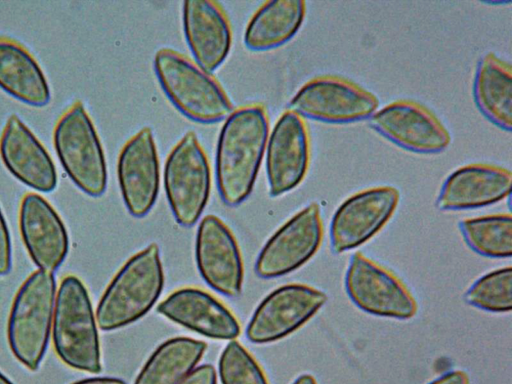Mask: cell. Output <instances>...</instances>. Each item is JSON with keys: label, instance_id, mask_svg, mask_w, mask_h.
I'll return each mask as SVG.
<instances>
[{"label": "cell", "instance_id": "6da1fadb", "mask_svg": "<svg viewBox=\"0 0 512 384\" xmlns=\"http://www.w3.org/2000/svg\"><path fill=\"white\" fill-rule=\"evenodd\" d=\"M268 137L267 111L261 104L242 106L226 118L215 161L217 188L225 205L238 206L252 192Z\"/></svg>", "mask_w": 512, "mask_h": 384}, {"label": "cell", "instance_id": "7a4b0ae2", "mask_svg": "<svg viewBox=\"0 0 512 384\" xmlns=\"http://www.w3.org/2000/svg\"><path fill=\"white\" fill-rule=\"evenodd\" d=\"M163 285L159 247L151 243L133 255L107 286L96 309L98 327L111 331L138 320L155 304Z\"/></svg>", "mask_w": 512, "mask_h": 384}, {"label": "cell", "instance_id": "3957f363", "mask_svg": "<svg viewBox=\"0 0 512 384\" xmlns=\"http://www.w3.org/2000/svg\"><path fill=\"white\" fill-rule=\"evenodd\" d=\"M51 331L54 349L66 365L92 374L101 372L96 318L86 287L74 275L60 283Z\"/></svg>", "mask_w": 512, "mask_h": 384}, {"label": "cell", "instance_id": "277c9868", "mask_svg": "<svg viewBox=\"0 0 512 384\" xmlns=\"http://www.w3.org/2000/svg\"><path fill=\"white\" fill-rule=\"evenodd\" d=\"M154 70L170 102L187 118L214 123L227 118L234 110L212 74L179 52L169 48L158 50Z\"/></svg>", "mask_w": 512, "mask_h": 384}, {"label": "cell", "instance_id": "5b68a950", "mask_svg": "<svg viewBox=\"0 0 512 384\" xmlns=\"http://www.w3.org/2000/svg\"><path fill=\"white\" fill-rule=\"evenodd\" d=\"M56 300L53 273L37 270L19 288L8 318L7 338L15 358L31 371L46 352Z\"/></svg>", "mask_w": 512, "mask_h": 384}, {"label": "cell", "instance_id": "8992f818", "mask_svg": "<svg viewBox=\"0 0 512 384\" xmlns=\"http://www.w3.org/2000/svg\"><path fill=\"white\" fill-rule=\"evenodd\" d=\"M53 143L58 159L71 181L85 194L99 197L107 187V165L95 126L77 100L59 117Z\"/></svg>", "mask_w": 512, "mask_h": 384}, {"label": "cell", "instance_id": "52a82bcc", "mask_svg": "<svg viewBox=\"0 0 512 384\" xmlns=\"http://www.w3.org/2000/svg\"><path fill=\"white\" fill-rule=\"evenodd\" d=\"M164 187L176 222L183 227L193 226L211 189L208 158L193 131L187 132L170 151L164 168Z\"/></svg>", "mask_w": 512, "mask_h": 384}, {"label": "cell", "instance_id": "ba28073f", "mask_svg": "<svg viewBox=\"0 0 512 384\" xmlns=\"http://www.w3.org/2000/svg\"><path fill=\"white\" fill-rule=\"evenodd\" d=\"M378 105L376 96L356 83L323 75L306 82L290 100L288 109L302 118L351 123L369 119Z\"/></svg>", "mask_w": 512, "mask_h": 384}, {"label": "cell", "instance_id": "9c48e42d", "mask_svg": "<svg viewBox=\"0 0 512 384\" xmlns=\"http://www.w3.org/2000/svg\"><path fill=\"white\" fill-rule=\"evenodd\" d=\"M345 289L351 301L369 314L405 320L417 312V302L405 284L360 251L350 259Z\"/></svg>", "mask_w": 512, "mask_h": 384}, {"label": "cell", "instance_id": "30bf717a", "mask_svg": "<svg viewBox=\"0 0 512 384\" xmlns=\"http://www.w3.org/2000/svg\"><path fill=\"white\" fill-rule=\"evenodd\" d=\"M323 221L317 202H311L285 222L260 251L255 272L263 279L288 274L305 264L319 249Z\"/></svg>", "mask_w": 512, "mask_h": 384}, {"label": "cell", "instance_id": "8fae6325", "mask_svg": "<svg viewBox=\"0 0 512 384\" xmlns=\"http://www.w3.org/2000/svg\"><path fill=\"white\" fill-rule=\"evenodd\" d=\"M399 197L396 188L385 185L361 190L343 201L330 223L333 253L354 249L376 235L394 214Z\"/></svg>", "mask_w": 512, "mask_h": 384}, {"label": "cell", "instance_id": "7c38bea8", "mask_svg": "<svg viewBox=\"0 0 512 384\" xmlns=\"http://www.w3.org/2000/svg\"><path fill=\"white\" fill-rule=\"evenodd\" d=\"M327 299L326 293L305 284L283 285L258 305L247 325L246 337L256 344L279 340L305 324Z\"/></svg>", "mask_w": 512, "mask_h": 384}, {"label": "cell", "instance_id": "4fadbf2b", "mask_svg": "<svg viewBox=\"0 0 512 384\" xmlns=\"http://www.w3.org/2000/svg\"><path fill=\"white\" fill-rule=\"evenodd\" d=\"M368 121L378 134L414 153H440L450 143L449 132L436 115L412 100L389 103L376 110Z\"/></svg>", "mask_w": 512, "mask_h": 384}, {"label": "cell", "instance_id": "5bb4252c", "mask_svg": "<svg viewBox=\"0 0 512 384\" xmlns=\"http://www.w3.org/2000/svg\"><path fill=\"white\" fill-rule=\"evenodd\" d=\"M265 152L270 196L296 188L310 163V139L304 119L292 110L284 111L268 137Z\"/></svg>", "mask_w": 512, "mask_h": 384}, {"label": "cell", "instance_id": "9a60e30c", "mask_svg": "<svg viewBox=\"0 0 512 384\" xmlns=\"http://www.w3.org/2000/svg\"><path fill=\"white\" fill-rule=\"evenodd\" d=\"M118 182L128 212L144 217L154 206L160 184V166L153 132L144 127L122 147L117 162Z\"/></svg>", "mask_w": 512, "mask_h": 384}, {"label": "cell", "instance_id": "2e32d148", "mask_svg": "<svg viewBox=\"0 0 512 384\" xmlns=\"http://www.w3.org/2000/svg\"><path fill=\"white\" fill-rule=\"evenodd\" d=\"M197 268L204 281L227 297L241 294L243 263L230 229L216 216L204 217L195 242Z\"/></svg>", "mask_w": 512, "mask_h": 384}, {"label": "cell", "instance_id": "e0dca14e", "mask_svg": "<svg viewBox=\"0 0 512 384\" xmlns=\"http://www.w3.org/2000/svg\"><path fill=\"white\" fill-rule=\"evenodd\" d=\"M19 227L25 247L38 270L53 273L68 253L67 230L52 205L37 193L23 196Z\"/></svg>", "mask_w": 512, "mask_h": 384}, {"label": "cell", "instance_id": "ac0fdd59", "mask_svg": "<svg viewBox=\"0 0 512 384\" xmlns=\"http://www.w3.org/2000/svg\"><path fill=\"white\" fill-rule=\"evenodd\" d=\"M0 157L7 170L38 192L57 186L54 162L34 133L15 114L7 119L0 136Z\"/></svg>", "mask_w": 512, "mask_h": 384}, {"label": "cell", "instance_id": "d6986e66", "mask_svg": "<svg viewBox=\"0 0 512 384\" xmlns=\"http://www.w3.org/2000/svg\"><path fill=\"white\" fill-rule=\"evenodd\" d=\"M510 170L492 164L462 166L444 180L436 198L442 211L475 209L497 203L510 195Z\"/></svg>", "mask_w": 512, "mask_h": 384}, {"label": "cell", "instance_id": "ffe728a7", "mask_svg": "<svg viewBox=\"0 0 512 384\" xmlns=\"http://www.w3.org/2000/svg\"><path fill=\"white\" fill-rule=\"evenodd\" d=\"M157 312L213 339L234 340L241 331L237 319L227 307L209 293L193 287L171 293L159 303Z\"/></svg>", "mask_w": 512, "mask_h": 384}, {"label": "cell", "instance_id": "44dd1931", "mask_svg": "<svg viewBox=\"0 0 512 384\" xmlns=\"http://www.w3.org/2000/svg\"><path fill=\"white\" fill-rule=\"evenodd\" d=\"M183 28L195 63L211 74L231 48L232 30L225 12L215 1H184Z\"/></svg>", "mask_w": 512, "mask_h": 384}, {"label": "cell", "instance_id": "7402d4cb", "mask_svg": "<svg viewBox=\"0 0 512 384\" xmlns=\"http://www.w3.org/2000/svg\"><path fill=\"white\" fill-rule=\"evenodd\" d=\"M0 88L30 106L43 107L51 98L47 79L35 58L18 42L0 37Z\"/></svg>", "mask_w": 512, "mask_h": 384}, {"label": "cell", "instance_id": "603a6c76", "mask_svg": "<svg viewBox=\"0 0 512 384\" xmlns=\"http://www.w3.org/2000/svg\"><path fill=\"white\" fill-rule=\"evenodd\" d=\"M473 97L479 111L495 126L512 128V70L493 53L483 55L476 66Z\"/></svg>", "mask_w": 512, "mask_h": 384}, {"label": "cell", "instance_id": "cb8c5ba5", "mask_svg": "<svg viewBox=\"0 0 512 384\" xmlns=\"http://www.w3.org/2000/svg\"><path fill=\"white\" fill-rule=\"evenodd\" d=\"M306 12L301 0L267 1L249 20L244 44L252 51H265L289 41L300 29Z\"/></svg>", "mask_w": 512, "mask_h": 384}, {"label": "cell", "instance_id": "d4e9b609", "mask_svg": "<svg viewBox=\"0 0 512 384\" xmlns=\"http://www.w3.org/2000/svg\"><path fill=\"white\" fill-rule=\"evenodd\" d=\"M206 348L201 340L171 338L153 352L134 384H178L195 368Z\"/></svg>", "mask_w": 512, "mask_h": 384}, {"label": "cell", "instance_id": "484cf974", "mask_svg": "<svg viewBox=\"0 0 512 384\" xmlns=\"http://www.w3.org/2000/svg\"><path fill=\"white\" fill-rule=\"evenodd\" d=\"M459 230L467 245L482 256L508 258L512 255V217L509 213L461 220Z\"/></svg>", "mask_w": 512, "mask_h": 384}, {"label": "cell", "instance_id": "4316f807", "mask_svg": "<svg viewBox=\"0 0 512 384\" xmlns=\"http://www.w3.org/2000/svg\"><path fill=\"white\" fill-rule=\"evenodd\" d=\"M465 301L489 312H509L512 309V268L503 267L475 281L464 295Z\"/></svg>", "mask_w": 512, "mask_h": 384}, {"label": "cell", "instance_id": "83f0119b", "mask_svg": "<svg viewBox=\"0 0 512 384\" xmlns=\"http://www.w3.org/2000/svg\"><path fill=\"white\" fill-rule=\"evenodd\" d=\"M222 384H268V381L251 354L236 340H231L219 359Z\"/></svg>", "mask_w": 512, "mask_h": 384}, {"label": "cell", "instance_id": "f1b7e54d", "mask_svg": "<svg viewBox=\"0 0 512 384\" xmlns=\"http://www.w3.org/2000/svg\"><path fill=\"white\" fill-rule=\"evenodd\" d=\"M12 265L9 229L0 209V275L7 274Z\"/></svg>", "mask_w": 512, "mask_h": 384}, {"label": "cell", "instance_id": "f546056e", "mask_svg": "<svg viewBox=\"0 0 512 384\" xmlns=\"http://www.w3.org/2000/svg\"><path fill=\"white\" fill-rule=\"evenodd\" d=\"M178 384H217V375L214 367L204 364L194 368Z\"/></svg>", "mask_w": 512, "mask_h": 384}, {"label": "cell", "instance_id": "4dcf8cb0", "mask_svg": "<svg viewBox=\"0 0 512 384\" xmlns=\"http://www.w3.org/2000/svg\"><path fill=\"white\" fill-rule=\"evenodd\" d=\"M428 384H469V378L462 370H452L439 376Z\"/></svg>", "mask_w": 512, "mask_h": 384}, {"label": "cell", "instance_id": "1f68e13d", "mask_svg": "<svg viewBox=\"0 0 512 384\" xmlns=\"http://www.w3.org/2000/svg\"><path fill=\"white\" fill-rule=\"evenodd\" d=\"M72 384H126L125 381L114 377H93L79 380Z\"/></svg>", "mask_w": 512, "mask_h": 384}, {"label": "cell", "instance_id": "d6a6232c", "mask_svg": "<svg viewBox=\"0 0 512 384\" xmlns=\"http://www.w3.org/2000/svg\"><path fill=\"white\" fill-rule=\"evenodd\" d=\"M292 384H317V382L312 375L302 374Z\"/></svg>", "mask_w": 512, "mask_h": 384}, {"label": "cell", "instance_id": "836d02e7", "mask_svg": "<svg viewBox=\"0 0 512 384\" xmlns=\"http://www.w3.org/2000/svg\"><path fill=\"white\" fill-rule=\"evenodd\" d=\"M0 384H13L9 379H7L1 372H0Z\"/></svg>", "mask_w": 512, "mask_h": 384}]
</instances>
